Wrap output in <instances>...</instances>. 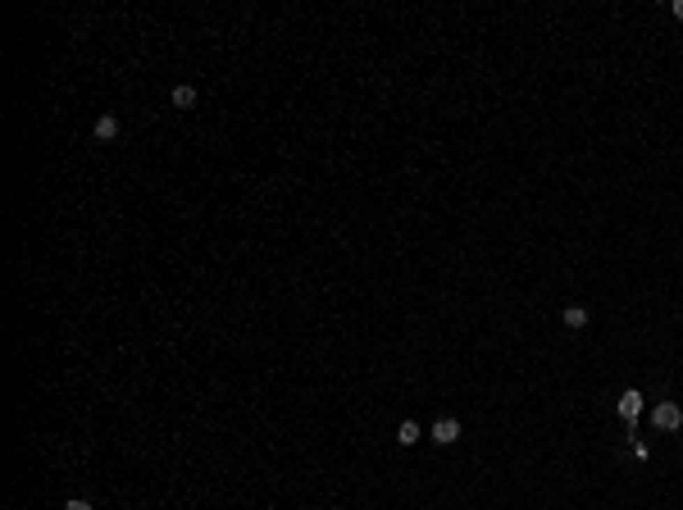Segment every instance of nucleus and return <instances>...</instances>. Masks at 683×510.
Masks as SVG:
<instances>
[{
  "mask_svg": "<svg viewBox=\"0 0 683 510\" xmlns=\"http://www.w3.org/2000/svg\"><path fill=\"white\" fill-rule=\"evenodd\" d=\"M652 423L661 428V433H674V428H683V410H679V401H661L652 410Z\"/></svg>",
  "mask_w": 683,
  "mask_h": 510,
  "instance_id": "f257e3e1",
  "label": "nucleus"
},
{
  "mask_svg": "<svg viewBox=\"0 0 683 510\" xmlns=\"http://www.w3.org/2000/svg\"><path fill=\"white\" fill-rule=\"evenodd\" d=\"M428 437H433L437 447H451L456 437H460V419H451V414H442V419H437L433 428H428Z\"/></svg>",
  "mask_w": 683,
  "mask_h": 510,
  "instance_id": "f03ea898",
  "label": "nucleus"
},
{
  "mask_svg": "<svg viewBox=\"0 0 683 510\" xmlns=\"http://www.w3.org/2000/svg\"><path fill=\"white\" fill-rule=\"evenodd\" d=\"M643 405H647V396H643V392H638V387H629V392H624V396H620V414H624V419H629V423H633V419H638V414H643Z\"/></svg>",
  "mask_w": 683,
  "mask_h": 510,
  "instance_id": "7ed1b4c3",
  "label": "nucleus"
},
{
  "mask_svg": "<svg viewBox=\"0 0 683 510\" xmlns=\"http://www.w3.org/2000/svg\"><path fill=\"white\" fill-rule=\"evenodd\" d=\"M91 133H96V142H114V137H119V119L114 114H100L96 123H91Z\"/></svg>",
  "mask_w": 683,
  "mask_h": 510,
  "instance_id": "20e7f679",
  "label": "nucleus"
},
{
  "mask_svg": "<svg viewBox=\"0 0 683 510\" xmlns=\"http://www.w3.org/2000/svg\"><path fill=\"white\" fill-rule=\"evenodd\" d=\"M419 437H423V428H419L414 419H401V423H396V442H401V447H414Z\"/></svg>",
  "mask_w": 683,
  "mask_h": 510,
  "instance_id": "39448f33",
  "label": "nucleus"
},
{
  "mask_svg": "<svg viewBox=\"0 0 683 510\" xmlns=\"http://www.w3.org/2000/svg\"><path fill=\"white\" fill-rule=\"evenodd\" d=\"M560 319H565L569 333H583V328H587V310L583 306H565V315H560Z\"/></svg>",
  "mask_w": 683,
  "mask_h": 510,
  "instance_id": "423d86ee",
  "label": "nucleus"
},
{
  "mask_svg": "<svg viewBox=\"0 0 683 510\" xmlns=\"http://www.w3.org/2000/svg\"><path fill=\"white\" fill-rule=\"evenodd\" d=\"M174 105L178 110H192L196 105V87H192V82H178V87H174Z\"/></svg>",
  "mask_w": 683,
  "mask_h": 510,
  "instance_id": "0eeeda50",
  "label": "nucleus"
},
{
  "mask_svg": "<svg viewBox=\"0 0 683 510\" xmlns=\"http://www.w3.org/2000/svg\"><path fill=\"white\" fill-rule=\"evenodd\" d=\"M64 510H96L91 501H82V497H73V501H64Z\"/></svg>",
  "mask_w": 683,
  "mask_h": 510,
  "instance_id": "6e6552de",
  "label": "nucleus"
},
{
  "mask_svg": "<svg viewBox=\"0 0 683 510\" xmlns=\"http://www.w3.org/2000/svg\"><path fill=\"white\" fill-rule=\"evenodd\" d=\"M670 14H674V19L683 23V0H674V5H670Z\"/></svg>",
  "mask_w": 683,
  "mask_h": 510,
  "instance_id": "1a4fd4ad",
  "label": "nucleus"
}]
</instances>
